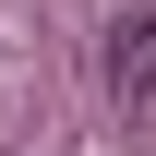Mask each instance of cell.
I'll list each match as a JSON object with an SVG mask.
<instances>
[{"label":"cell","instance_id":"cell-1","mask_svg":"<svg viewBox=\"0 0 156 156\" xmlns=\"http://www.w3.org/2000/svg\"><path fill=\"white\" fill-rule=\"evenodd\" d=\"M108 96L120 108H156V0L108 24Z\"/></svg>","mask_w":156,"mask_h":156}]
</instances>
